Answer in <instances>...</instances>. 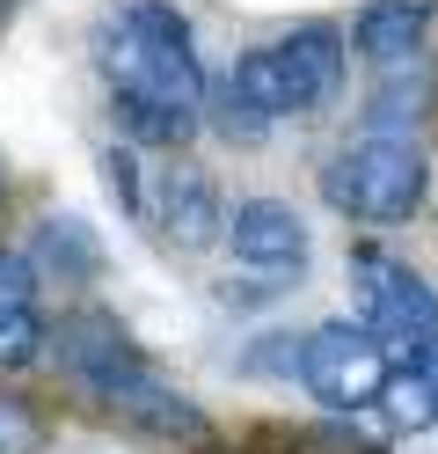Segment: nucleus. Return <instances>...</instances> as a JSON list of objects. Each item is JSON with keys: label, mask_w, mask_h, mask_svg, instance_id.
Returning <instances> with one entry per match:
<instances>
[{"label": "nucleus", "mask_w": 438, "mask_h": 454, "mask_svg": "<svg viewBox=\"0 0 438 454\" xmlns=\"http://www.w3.org/2000/svg\"><path fill=\"white\" fill-rule=\"evenodd\" d=\"M96 74L110 89V118L139 147H183L204 125V67L175 0H125L96 30Z\"/></svg>", "instance_id": "obj_1"}, {"label": "nucleus", "mask_w": 438, "mask_h": 454, "mask_svg": "<svg viewBox=\"0 0 438 454\" xmlns=\"http://www.w3.org/2000/svg\"><path fill=\"white\" fill-rule=\"evenodd\" d=\"M51 337H58V366H66V381L81 395H96L103 411L132 418L139 433H161V440H204V433H212V418H204L190 395L132 345V330L117 323V316L88 308V316H66Z\"/></svg>", "instance_id": "obj_2"}, {"label": "nucleus", "mask_w": 438, "mask_h": 454, "mask_svg": "<svg viewBox=\"0 0 438 454\" xmlns=\"http://www.w3.org/2000/svg\"><path fill=\"white\" fill-rule=\"evenodd\" d=\"M336 89H343V37L329 22H300V30H285V37H271V44H256V51L234 59L227 89H219V103H227L219 125L256 139L278 118H314Z\"/></svg>", "instance_id": "obj_3"}, {"label": "nucleus", "mask_w": 438, "mask_h": 454, "mask_svg": "<svg viewBox=\"0 0 438 454\" xmlns=\"http://www.w3.org/2000/svg\"><path fill=\"white\" fill-rule=\"evenodd\" d=\"M424 184H431V168H424V147L409 132L402 139L395 132H358L321 168V198L343 220H365V227H402L424 206Z\"/></svg>", "instance_id": "obj_4"}, {"label": "nucleus", "mask_w": 438, "mask_h": 454, "mask_svg": "<svg viewBox=\"0 0 438 454\" xmlns=\"http://www.w3.org/2000/svg\"><path fill=\"white\" fill-rule=\"evenodd\" d=\"M350 286H358V308H365L358 330L380 352H402L409 366L431 359V345H438V294L417 271L380 257V249H358V257H350Z\"/></svg>", "instance_id": "obj_5"}, {"label": "nucleus", "mask_w": 438, "mask_h": 454, "mask_svg": "<svg viewBox=\"0 0 438 454\" xmlns=\"http://www.w3.org/2000/svg\"><path fill=\"white\" fill-rule=\"evenodd\" d=\"M300 381L329 411H365V403L388 395V352H380L358 323H321L300 345Z\"/></svg>", "instance_id": "obj_6"}, {"label": "nucleus", "mask_w": 438, "mask_h": 454, "mask_svg": "<svg viewBox=\"0 0 438 454\" xmlns=\"http://www.w3.org/2000/svg\"><path fill=\"white\" fill-rule=\"evenodd\" d=\"M227 249H234V264L256 271V278H271V286H285V278H300L307 257H314V235H307V220L285 206V198H242V206L227 213Z\"/></svg>", "instance_id": "obj_7"}, {"label": "nucleus", "mask_w": 438, "mask_h": 454, "mask_svg": "<svg viewBox=\"0 0 438 454\" xmlns=\"http://www.w3.org/2000/svg\"><path fill=\"white\" fill-rule=\"evenodd\" d=\"M139 213L154 220V235L175 242V249H204L227 227V206H219V184L190 161H168L154 184L139 191Z\"/></svg>", "instance_id": "obj_8"}, {"label": "nucleus", "mask_w": 438, "mask_h": 454, "mask_svg": "<svg viewBox=\"0 0 438 454\" xmlns=\"http://www.w3.org/2000/svg\"><path fill=\"white\" fill-rule=\"evenodd\" d=\"M44 308H37V264L22 249H0V366H29L44 352Z\"/></svg>", "instance_id": "obj_9"}, {"label": "nucleus", "mask_w": 438, "mask_h": 454, "mask_svg": "<svg viewBox=\"0 0 438 454\" xmlns=\"http://www.w3.org/2000/svg\"><path fill=\"white\" fill-rule=\"evenodd\" d=\"M431 15H438V0H373V8H358V22H350V44H358L373 67L424 59Z\"/></svg>", "instance_id": "obj_10"}, {"label": "nucleus", "mask_w": 438, "mask_h": 454, "mask_svg": "<svg viewBox=\"0 0 438 454\" xmlns=\"http://www.w3.org/2000/svg\"><path fill=\"white\" fill-rule=\"evenodd\" d=\"M431 110V67L424 59H402V67H380V89H373V110H365V132H395L409 118Z\"/></svg>", "instance_id": "obj_11"}, {"label": "nucleus", "mask_w": 438, "mask_h": 454, "mask_svg": "<svg viewBox=\"0 0 438 454\" xmlns=\"http://www.w3.org/2000/svg\"><path fill=\"white\" fill-rule=\"evenodd\" d=\"M388 411H395L402 425H424V418H438V366H431V359H417L402 381H388Z\"/></svg>", "instance_id": "obj_12"}, {"label": "nucleus", "mask_w": 438, "mask_h": 454, "mask_svg": "<svg viewBox=\"0 0 438 454\" xmlns=\"http://www.w3.org/2000/svg\"><path fill=\"white\" fill-rule=\"evenodd\" d=\"M37 257H51V264H73V271L88 278V271H96V235H88L81 220H44Z\"/></svg>", "instance_id": "obj_13"}, {"label": "nucleus", "mask_w": 438, "mask_h": 454, "mask_svg": "<svg viewBox=\"0 0 438 454\" xmlns=\"http://www.w3.org/2000/svg\"><path fill=\"white\" fill-rule=\"evenodd\" d=\"M0 454H44V425L22 395H0Z\"/></svg>", "instance_id": "obj_14"}]
</instances>
